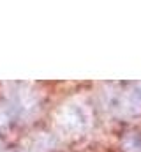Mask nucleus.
<instances>
[{
	"label": "nucleus",
	"instance_id": "f257e3e1",
	"mask_svg": "<svg viewBox=\"0 0 141 152\" xmlns=\"http://www.w3.org/2000/svg\"><path fill=\"white\" fill-rule=\"evenodd\" d=\"M65 120V124L69 126V129H81V127H85V124H86V115L83 113V110L79 108V106H76V104H72L70 108L65 110V117H64Z\"/></svg>",
	"mask_w": 141,
	"mask_h": 152
},
{
	"label": "nucleus",
	"instance_id": "f03ea898",
	"mask_svg": "<svg viewBox=\"0 0 141 152\" xmlns=\"http://www.w3.org/2000/svg\"><path fill=\"white\" fill-rule=\"evenodd\" d=\"M124 147L127 152H141V134H129L124 142Z\"/></svg>",
	"mask_w": 141,
	"mask_h": 152
}]
</instances>
